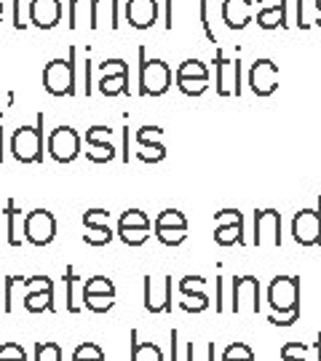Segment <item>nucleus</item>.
Returning <instances> with one entry per match:
<instances>
[{
    "instance_id": "nucleus-48",
    "label": "nucleus",
    "mask_w": 321,
    "mask_h": 361,
    "mask_svg": "<svg viewBox=\"0 0 321 361\" xmlns=\"http://www.w3.org/2000/svg\"><path fill=\"white\" fill-rule=\"evenodd\" d=\"M19 279H22V276H8V279H6V302H3L6 313H11V310H13L11 297H13V286H16V281H19Z\"/></svg>"
},
{
    "instance_id": "nucleus-40",
    "label": "nucleus",
    "mask_w": 321,
    "mask_h": 361,
    "mask_svg": "<svg viewBox=\"0 0 321 361\" xmlns=\"http://www.w3.org/2000/svg\"><path fill=\"white\" fill-rule=\"evenodd\" d=\"M0 361H27V353L19 343H3L0 345Z\"/></svg>"
},
{
    "instance_id": "nucleus-42",
    "label": "nucleus",
    "mask_w": 321,
    "mask_h": 361,
    "mask_svg": "<svg viewBox=\"0 0 321 361\" xmlns=\"http://www.w3.org/2000/svg\"><path fill=\"white\" fill-rule=\"evenodd\" d=\"M83 305L94 313H107L116 305V297H83Z\"/></svg>"
},
{
    "instance_id": "nucleus-2",
    "label": "nucleus",
    "mask_w": 321,
    "mask_h": 361,
    "mask_svg": "<svg viewBox=\"0 0 321 361\" xmlns=\"http://www.w3.org/2000/svg\"><path fill=\"white\" fill-rule=\"evenodd\" d=\"M140 94L142 97H164L171 86V70L164 59H147L145 46H140Z\"/></svg>"
},
{
    "instance_id": "nucleus-38",
    "label": "nucleus",
    "mask_w": 321,
    "mask_h": 361,
    "mask_svg": "<svg viewBox=\"0 0 321 361\" xmlns=\"http://www.w3.org/2000/svg\"><path fill=\"white\" fill-rule=\"evenodd\" d=\"M104 225H110L107 209H89L83 214V228H104Z\"/></svg>"
},
{
    "instance_id": "nucleus-37",
    "label": "nucleus",
    "mask_w": 321,
    "mask_h": 361,
    "mask_svg": "<svg viewBox=\"0 0 321 361\" xmlns=\"http://www.w3.org/2000/svg\"><path fill=\"white\" fill-rule=\"evenodd\" d=\"M161 137H164V129H161V126H142V129L137 131V142H140V147L158 145L161 142Z\"/></svg>"
},
{
    "instance_id": "nucleus-23",
    "label": "nucleus",
    "mask_w": 321,
    "mask_h": 361,
    "mask_svg": "<svg viewBox=\"0 0 321 361\" xmlns=\"http://www.w3.org/2000/svg\"><path fill=\"white\" fill-rule=\"evenodd\" d=\"M99 94L102 97H121V94H128V75H102L99 80Z\"/></svg>"
},
{
    "instance_id": "nucleus-16",
    "label": "nucleus",
    "mask_w": 321,
    "mask_h": 361,
    "mask_svg": "<svg viewBox=\"0 0 321 361\" xmlns=\"http://www.w3.org/2000/svg\"><path fill=\"white\" fill-rule=\"evenodd\" d=\"M222 19L231 30H244L252 19V0H225L222 3Z\"/></svg>"
},
{
    "instance_id": "nucleus-32",
    "label": "nucleus",
    "mask_w": 321,
    "mask_h": 361,
    "mask_svg": "<svg viewBox=\"0 0 321 361\" xmlns=\"http://www.w3.org/2000/svg\"><path fill=\"white\" fill-rule=\"evenodd\" d=\"M118 235L126 246H142L150 238V228H118Z\"/></svg>"
},
{
    "instance_id": "nucleus-41",
    "label": "nucleus",
    "mask_w": 321,
    "mask_h": 361,
    "mask_svg": "<svg viewBox=\"0 0 321 361\" xmlns=\"http://www.w3.org/2000/svg\"><path fill=\"white\" fill-rule=\"evenodd\" d=\"M206 284V279H201V276H185L180 281V292L185 297H193V295H201L204 289L201 286Z\"/></svg>"
},
{
    "instance_id": "nucleus-36",
    "label": "nucleus",
    "mask_w": 321,
    "mask_h": 361,
    "mask_svg": "<svg viewBox=\"0 0 321 361\" xmlns=\"http://www.w3.org/2000/svg\"><path fill=\"white\" fill-rule=\"evenodd\" d=\"M32 361H62V348L56 343H35V359Z\"/></svg>"
},
{
    "instance_id": "nucleus-29",
    "label": "nucleus",
    "mask_w": 321,
    "mask_h": 361,
    "mask_svg": "<svg viewBox=\"0 0 321 361\" xmlns=\"http://www.w3.org/2000/svg\"><path fill=\"white\" fill-rule=\"evenodd\" d=\"M118 228H150V217L142 212V209H126L121 214Z\"/></svg>"
},
{
    "instance_id": "nucleus-30",
    "label": "nucleus",
    "mask_w": 321,
    "mask_h": 361,
    "mask_svg": "<svg viewBox=\"0 0 321 361\" xmlns=\"http://www.w3.org/2000/svg\"><path fill=\"white\" fill-rule=\"evenodd\" d=\"M222 361H257L255 350L249 348L246 343H231L228 348L222 350Z\"/></svg>"
},
{
    "instance_id": "nucleus-22",
    "label": "nucleus",
    "mask_w": 321,
    "mask_h": 361,
    "mask_svg": "<svg viewBox=\"0 0 321 361\" xmlns=\"http://www.w3.org/2000/svg\"><path fill=\"white\" fill-rule=\"evenodd\" d=\"M257 25L262 27V30L286 27V6H279V8H260V13H257Z\"/></svg>"
},
{
    "instance_id": "nucleus-27",
    "label": "nucleus",
    "mask_w": 321,
    "mask_h": 361,
    "mask_svg": "<svg viewBox=\"0 0 321 361\" xmlns=\"http://www.w3.org/2000/svg\"><path fill=\"white\" fill-rule=\"evenodd\" d=\"M75 284H78V273L73 265L64 268V295H67V310L70 313H80V305L75 302Z\"/></svg>"
},
{
    "instance_id": "nucleus-8",
    "label": "nucleus",
    "mask_w": 321,
    "mask_h": 361,
    "mask_svg": "<svg viewBox=\"0 0 321 361\" xmlns=\"http://www.w3.org/2000/svg\"><path fill=\"white\" fill-rule=\"evenodd\" d=\"M80 153V134L73 126H59L49 137V155L56 164H73Z\"/></svg>"
},
{
    "instance_id": "nucleus-7",
    "label": "nucleus",
    "mask_w": 321,
    "mask_h": 361,
    "mask_svg": "<svg viewBox=\"0 0 321 361\" xmlns=\"http://www.w3.org/2000/svg\"><path fill=\"white\" fill-rule=\"evenodd\" d=\"M292 238L300 246H319L321 244V198L319 209H303L292 219Z\"/></svg>"
},
{
    "instance_id": "nucleus-39",
    "label": "nucleus",
    "mask_w": 321,
    "mask_h": 361,
    "mask_svg": "<svg viewBox=\"0 0 321 361\" xmlns=\"http://www.w3.org/2000/svg\"><path fill=\"white\" fill-rule=\"evenodd\" d=\"M137 158L145 161V164H158V161H164V158H166V147H164V142L150 145V147H142L140 153H137Z\"/></svg>"
},
{
    "instance_id": "nucleus-14",
    "label": "nucleus",
    "mask_w": 321,
    "mask_h": 361,
    "mask_svg": "<svg viewBox=\"0 0 321 361\" xmlns=\"http://www.w3.org/2000/svg\"><path fill=\"white\" fill-rule=\"evenodd\" d=\"M30 19L40 30H52L62 19V0H30Z\"/></svg>"
},
{
    "instance_id": "nucleus-12",
    "label": "nucleus",
    "mask_w": 321,
    "mask_h": 361,
    "mask_svg": "<svg viewBox=\"0 0 321 361\" xmlns=\"http://www.w3.org/2000/svg\"><path fill=\"white\" fill-rule=\"evenodd\" d=\"M249 89L255 91L257 97H270L279 89V67L270 59H257L249 70Z\"/></svg>"
},
{
    "instance_id": "nucleus-5",
    "label": "nucleus",
    "mask_w": 321,
    "mask_h": 361,
    "mask_svg": "<svg viewBox=\"0 0 321 361\" xmlns=\"http://www.w3.org/2000/svg\"><path fill=\"white\" fill-rule=\"evenodd\" d=\"M268 302L279 313H292L300 308V281L295 276H276L268 286Z\"/></svg>"
},
{
    "instance_id": "nucleus-55",
    "label": "nucleus",
    "mask_w": 321,
    "mask_h": 361,
    "mask_svg": "<svg viewBox=\"0 0 321 361\" xmlns=\"http://www.w3.org/2000/svg\"><path fill=\"white\" fill-rule=\"evenodd\" d=\"M316 8H319V19H316V25L321 27V3H319V0H316Z\"/></svg>"
},
{
    "instance_id": "nucleus-10",
    "label": "nucleus",
    "mask_w": 321,
    "mask_h": 361,
    "mask_svg": "<svg viewBox=\"0 0 321 361\" xmlns=\"http://www.w3.org/2000/svg\"><path fill=\"white\" fill-rule=\"evenodd\" d=\"M255 244L281 246V214L276 209L255 212Z\"/></svg>"
},
{
    "instance_id": "nucleus-21",
    "label": "nucleus",
    "mask_w": 321,
    "mask_h": 361,
    "mask_svg": "<svg viewBox=\"0 0 321 361\" xmlns=\"http://www.w3.org/2000/svg\"><path fill=\"white\" fill-rule=\"evenodd\" d=\"M214 241L219 246L244 244V222H233V225H217L214 228Z\"/></svg>"
},
{
    "instance_id": "nucleus-26",
    "label": "nucleus",
    "mask_w": 321,
    "mask_h": 361,
    "mask_svg": "<svg viewBox=\"0 0 321 361\" xmlns=\"http://www.w3.org/2000/svg\"><path fill=\"white\" fill-rule=\"evenodd\" d=\"M86 158H89L91 164H110V161L116 158V147L110 145V140H104V142H91L89 150H86Z\"/></svg>"
},
{
    "instance_id": "nucleus-19",
    "label": "nucleus",
    "mask_w": 321,
    "mask_h": 361,
    "mask_svg": "<svg viewBox=\"0 0 321 361\" xmlns=\"http://www.w3.org/2000/svg\"><path fill=\"white\" fill-rule=\"evenodd\" d=\"M131 361H164V350L155 343H140L137 329H131Z\"/></svg>"
},
{
    "instance_id": "nucleus-44",
    "label": "nucleus",
    "mask_w": 321,
    "mask_h": 361,
    "mask_svg": "<svg viewBox=\"0 0 321 361\" xmlns=\"http://www.w3.org/2000/svg\"><path fill=\"white\" fill-rule=\"evenodd\" d=\"M99 70H102V75H128V65L123 62V59H104L102 65H99Z\"/></svg>"
},
{
    "instance_id": "nucleus-9",
    "label": "nucleus",
    "mask_w": 321,
    "mask_h": 361,
    "mask_svg": "<svg viewBox=\"0 0 321 361\" xmlns=\"http://www.w3.org/2000/svg\"><path fill=\"white\" fill-rule=\"evenodd\" d=\"M233 313H260V281L255 276L233 279Z\"/></svg>"
},
{
    "instance_id": "nucleus-25",
    "label": "nucleus",
    "mask_w": 321,
    "mask_h": 361,
    "mask_svg": "<svg viewBox=\"0 0 321 361\" xmlns=\"http://www.w3.org/2000/svg\"><path fill=\"white\" fill-rule=\"evenodd\" d=\"M155 228H171V231H188V219L180 209H164L158 219H155Z\"/></svg>"
},
{
    "instance_id": "nucleus-20",
    "label": "nucleus",
    "mask_w": 321,
    "mask_h": 361,
    "mask_svg": "<svg viewBox=\"0 0 321 361\" xmlns=\"http://www.w3.org/2000/svg\"><path fill=\"white\" fill-rule=\"evenodd\" d=\"M94 22V0H70V27H78Z\"/></svg>"
},
{
    "instance_id": "nucleus-49",
    "label": "nucleus",
    "mask_w": 321,
    "mask_h": 361,
    "mask_svg": "<svg viewBox=\"0 0 321 361\" xmlns=\"http://www.w3.org/2000/svg\"><path fill=\"white\" fill-rule=\"evenodd\" d=\"M297 319H300V308L292 310V313H286V316H281V319H279V316H270L268 322L273 324V326H292Z\"/></svg>"
},
{
    "instance_id": "nucleus-11",
    "label": "nucleus",
    "mask_w": 321,
    "mask_h": 361,
    "mask_svg": "<svg viewBox=\"0 0 321 361\" xmlns=\"http://www.w3.org/2000/svg\"><path fill=\"white\" fill-rule=\"evenodd\" d=\"M217 94L219 97H231V94H241V62L238 59H228L225 54L217 49Z\"/></svg>"
},
{
    "instance_id": "nucleus-47",
    "label": "nucleus",
    "mask_w": 321,
    "mask_h": 361,
    "mask_svg": "<svg viewBox=\"0 0 321 361\" xmlns=\"http://www.w3.org/2000/svg\"><path fill=\"white\" fill-rule=\"evenodd\" d=\"M201 27H204L206 38L212 40V43H217L214 30H212V25H209V0H201Z\"/></svg>"
},
{
    "instance_id": "nucleus-56",
    "label": "nucleus",
    "mask_w": 321,
    "mask_h": 361,
    "mask_svg": "<svg viewBox=\"0 0 321 361\" xmlns=\"http://www.w3.org/2000/svg\"><path fill=\"white\" fill-rule=\"evenodd\" d=\"M0 13H3V0H0Z\"/></svg>"
},
{
    "instance_id": "nucleus-54",
    "label": "nucleus",
    "mask_w": 321,
    "mask_h": 361,
    "mask_svg": "<svg viewBox=\"0 0 321 361\" xmlns=\"http://www.w3.org/2000/svg\"><path fill=\"white\" fill-rule=\"evenodd\" d=\"M0 164H3V123H0Z\"/></svg>"
},
{
    "instance_id": "nucleus-57",
    "label": "nucleus",
    "mask_w": 321,
    "mask_h": 361,
    "mask_svg": "<svg viewBox=\"0 0 321 361\" xmlns=\"http://www.w3.org/2000/svg\"><path fill=\"white\" fill-rule=\"evenodd\" d=\"M0 19H3V13H0Z\"/></svg>"
},
{
    "instance_id": "nucleus-53",
    "label": "nucleus",
    "mask_w": 321,
    "mask_h": 361,
    "mask_svg": "<svg viewBox=\"0 0 321 361\" xmlns=\"http://www.w3.org/2000/svg\"><path fill=\"white\" fill-rule=\"evenodd\" d=\"M123 147H126V150H123V161H128V129L123 131Z\"/></svg>"
},
{
    "instance_id": "nucleus-35",
    "label": "nucleus",
    "mask_w": 321,
    "mask_h": 361,
    "mask_svg": "<svg viewBox=\"0 0 321 361\" xmlns=\"http://www.w3.org/2000/svg\"><path fill=\"white\" fill-rule=\"evenodd\" d=\"M155 238L164 246H180L188 238V231H171V228H155Z\"/></svg>"
},
{
    "instance_id": "nucleus-17",
    "label": "nucleus",
    "mask_w": 321,
    "mask_h": 361,
    "mask_svg": "<svg viewBox=\"0 0 321 361\" xmlns=\"http://www.w3.org/2000/svg\"><path fill=\"white\" fill-rule=\"evenodd\" d=\"M104 25L110 27V30H118V0H94L91 30H99Z\"/></svg>"
},
{
    "instance_id": "nucleus-24",
    "label": "nucleus",
    "mask_w": 321,
    "mask_h": 361,
    "mask_svg": "<svg viewBox=\"0 0 321 361\" xmlns=\"http://www.w3.org/2000/svg\"><path fill=\"white\" fill-rule=\"evenodd\" d=\"M83 297H116V286L104 276H94L83 284Z\"/></svg>"
},
{
    "instance_id": "nucleus-34",
    "label": "nucleus",
    "mask_w": 321,
    "mask_h": 361,
    "mask_svg": "<svg viewBox=\"0 0 321 361\" xmlns=\"http://www.w3.org/2000/svg\"><path fill=\"white\" fill-rule=\"evenodd\" d=\"M177 86L185 97H201L209 89V80H198V78H177Z\"/></svg>"
},
{
    "instance_id": "nucleus-3",
    "label": "nucleus",
    "mask_w": 321,
    "mask_h": 361,
    "mask_svg": "<svg viewBox=\"0 0 321 361\" xmlns=\"http://www.w3.org/2000/svg\"><path fill=\"white\" fill-rule=\"evenodd\" d=\"M11 155L19 164H40L43 161V113L35 126H22L11 137Z\"/></svg>"
},
{
    "instance_id": "nucleus-13",
    "label": "nucleus",
    "mask_w": 321,
    "mask_h": 361,
    "mask_svg": "<svg viewBox=\"0 0 321 361\" xmlns=\"http://www.w3.org/2000/svg\"><path fill=\"white\" fill-rule=\"evenodd\" d=\"M145 308L150 313H169L171 310V276L161 279V286H155L150 276H145Z\"/></svg>"
},
{
    "instance_id": "nucleus-52",
    "label": "nucleus",
    "mask_w": 321,
    "mask_h": 361,
    "mask_svg": "<svg viewBox=\"0 0 321 361\" xmlns=\"http://www.w3.org/2000/svg\"><path fill=\"white\" fill-rule=\"evenodd\" d=\"M166 30H171V0H166Z\"/></svg>"
},
{
    "instance_id": "nucleus-43",
    "label": "nucleus",
    "mask_w": 321,
    "mask_h": 361,
    "mask_svg": "<svg viewBox=\"0 0 321 361\" xmlns=\"http://www.w3.org/2000/svg\"><path fill=\"white\" fill-rule=\"evenodd\" d=\"M182 310H188V313H201V310L209 308V297L201 292V295H193V297H185L180 302Z\"/></svg>"
},
{
    "instance_id": "nucleus-31",
    "label": "nucleus",
    "mask_w": 321,
    "mask_h": 361,
    "mask_svg": "<svg viewBox=\"0 0 321 361\" xmlns=\"http://www.w3.org/2000/svg\"><path fill=\"white\" fill-rule=\"evenodd\" d=\"M177 78H198V80H209V70H206L204 62L198 59H185L177 70Z\"/></svg>"
},
{
    "instance_id": "nucleus-15",
    "label": "nucleus",
    "mask_w": 321,
    "mask_h": 361,
    "mask_svg": "<svg viewBox=\"0 0 321 361\" xmlns=\"http://www.w3.org/2000/svg\"><path fill=\"white\" fill-rule=\"evenodd\" d=\"M126 19L134 30H150L158 19V3L155 0H128Z\"/></svg>"
},
{
    "instance_id": "nucleus-18",
    "label": "nucleus",
    "mask_w": 321,
    "mask_h": 361,
    "mask_svg": "<svg viewBox=\"0 0 321 361\" xmlns=\"http://www.w3.org/2000/svg\"><path fill=\"white\" fill-rule=\"evenodd\" d=\"M6 217H8V246H22L25 241V214L13 201H6Z\"/></svg>"
},
{
    "instance_id": "nucleus-50",
    "label": "nucleus",
    "mask_w": 321,
    "mask_h": 361,
    "mask_svg": "<svg viewBox=\"0 0 321 361\" xmlns=\"http://www.w3.org/2000/svg\"><path fill=\"white\" fill-rule=\"evenodd\" d=\"M13 27L16 30H25V19H22V0H13Z\"/></svg>"
},
{
    "instance_id": "nucleus-4",
    "label": "nucleus",
    "mask_w": 321,
    "mask_h": 361,
    "mask_svg": "<svg viewBox=\"0 0 321 361\" xmlns=\"http://www.w3.org/2000/svg\"><path fill=\"white\" fill-rule=\"evenodd\" d=\"M56 238V219L49 209H32L25 214V241L32 246H49Z\"/></svg>"
},
{
    "instance_id": "nucleus-45",
    "label": "nucleus",
    "mask_w": 321,
    "mask_h": 361,
    "mask_svg": "<svg viewBox=\"0 0 321 361\" xmlns=\"http://www.w3.org/2000/svg\"><path fill=\"white\" fill-rule=\"evenodd\" d=\"M214 219H217V225H233V222H244V217H241V212H238V209H222V212H217V214H214Z\"/></svg>"
},
{
    "instance_id": "nucleus-28",
    "label": "nucleus",
    "mask_w": 321,
    "mask_h": 361,
    "mask_svg": "<svg viewBox=\"0 0 321 361\" xmlns=\"http://www.w3.org/2000/svg\"><path fill=\"white\" fill-rule=\"evenodd\" d=\"M73 361H107V356L97 343H80L73 350Z\"/></svg>"
},
{
    "instance_id": "nucleus-33",
    "label": "nucleus",
    "mask_w": 321,
    "mask_h": 361,
    "mask_svg": "<svg viewBox=\"0 0 321 361\" xmlns=\"http://www.w3.org/2000/svg\"><path fill=\"white\" fill-rule=\"evenodd\" d=\"M83 241L89 246H107L113 241V231H110V225H104V228H86Z\"/></svg>"
},
{
    "instance_id": "nucleus-1",
    "label": "nucleus",
    "mask_w": 321,
    "mask_h": 361,
    "mask_svg": "<svg viewBox=\"0 0 321 361\" xmlns=\"http://www.w3.org/2000/svg\"><path fill=\"white\" fill-rule=\"evenodd\" d=\"M43 89L52 97H75V46L67 59H52L43 70Z\"/></svg>"
},
{
    "instance_id": "nucleus-6",
    "label": "nucleus",
    "mask_w": 321,
    "mask_h": 361,
    "mask_svg": "<svg viewBox=\"0 0 321 361\" xmlns=\"http://www.w3.org/2000/svg\"><path fill=\"white\" fill-rule=\"evenodd\" d=\"M22 286H27L25 308L30 313H54V284L49 276H32V279H22Z\"/></svg>"
},
{
    "instance_id": "nucleus-51",
    "label": "nucleus",
    "mask_w": 321,
    "mask_h": 361,
    "mask_svg": "<svg viewBox=\"0 0 321 361\" xmlns=\"http://www.w3.org/2000/svg\"><path fill=\"white\" fill-rule=\"evenodd\" d=\"M260 3V8H279V6H286L284 0H257Z\"/></svg>"
},
{
    "instance_id": "nucleus-46",
    "label": "nucleus",
    "mask_w": 321,
    "mask_h": 361,
    "mask_svg": "<svg viewBox=\"0 0 321 361\" xmlns=\"http://www.w3.org/2000/svg\"><path fill=\"white\" fill-rule=\"evenodd\" d=\"M110 131H113V129H107V126H91V129L86 131V145L110 140Z\"/></svg>"
}]
</instances>
